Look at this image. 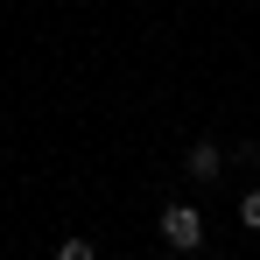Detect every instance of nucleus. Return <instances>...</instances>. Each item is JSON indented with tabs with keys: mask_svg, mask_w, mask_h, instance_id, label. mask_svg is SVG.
<instances>
[{
	"mask_svg": "<svg viewBox=\"0 0 260 260\" xmlns=\"http://www.w3.org/2000/svg\"><path fill=\"white\" fill-rule=\"evenodd\" d=\"M162 239H169V253H197L204 246V211L197 204H169L162 211Z\"/></svg>",
	"mask_w": 260,
	"mask_h": 260,
	"instance_id": "obj_1",
	"label": "nucleus"
},
{
	"mask_svg": "<svg viewBox=\"0 0 260 260\" xmlns=\"http://www.w3.org/2000/svg\"><path fill=\"white\" fill-rule=\"evenodd\" d=\"M218 169H225L218 141H197V148H190V162H183V176H197V183H218Z\"/></svg>",
	"mask_w": 260,
	"mask_h": 260,
	"instance_id": "obj_2",
	"label": "nucleus"
},
{
	"mask_svg": "<svg viewBox=\"0 0 260 260\" xmlns=\"http://www.w3.org/2000/svg\"><path fill=\"white\" fill-rule=\"evenodd\" d=\"M239 225H246V232H260V190H246V197H239Z\"/></svg>",
	"mask_w": 260,
	"mask_h": 260,
	"instance_id": "obj_3",
	"label": "nucleus"
},
{
	"mask_svg": "<svg viewBox=\"0 0 260 260\" xmlns=\"http://www.w3.org/2000/svg\"><path fill=\"white\" fill-rule=\"evenodd\" d=\"M56 260H99V253H91V239H63V246H56Z\"/></svg>",
	"mask_w": 260,
	"mask_h": 260,
	"instance_id": "obj_4",
	"label": "nucleus"
},
{
	"mask_svg": "<svg viewBox=\"0 0 260 260\" xmlns=\"http://www.w3.org/2000/svg\"><path fill=\"white\" fill-rule=\"evenodd\" d=\"M162 260H176V253H162Z\"/></svg>",
	"mask_w": 260,
	"mask_h": 260,
	"instance_id": "obj_5",
	"label": "nucleus"
}]
</instances>
